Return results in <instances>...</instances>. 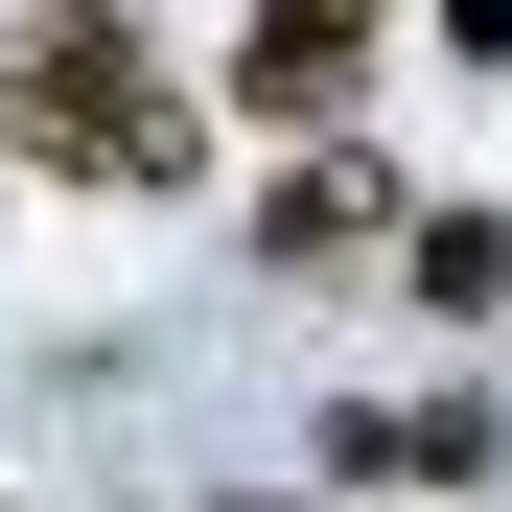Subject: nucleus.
Returning a JSON list of instances; mask_svg holds the SVG:
<instances>
[{"mask_svg":"<svg viewBox=\"0 0 512 512\" xmlns=\"http://www.w3.org/2000/svg\"><path fill=\"white\" fill-rule=\"evenodd\" d=\"M0 140H24V163H70V187H210V94H187L140 24H24Z\"/></svg>","mask_w":512,"mask_h":512,"instance_id":"1","label":"nucleus"},{"mask_svg":"<svg viewBox=\"0 0 512 512\" xmlns=\"http://www.w3.org/2000/svg\"><path fill=\"white\" fill-rule=\"evenodd\" d=\"M350 70H373V24H350V0H303V24H256V47H233V94H256V117H326Z\"/></svg>","mask_w":512,"mask_h":512,"instance_id":"2","label":"nucleus"},{"mask_svg":"<svg viewBox=\"0 0 512 512\" xmlns=\"http://www.w3.org/2000/svg\"><path fill=\"white\" fill-rule=\"evenodd\" d=\"M326 443H350V466H419V489H466V466H489V396H350Z\"/></svg>","mask_w":512,"mask_h":512,"instance_id":"3","label":"nucleus"},{"mask_svg":"<svg viewBox=\"0 0 512 512\" xmlns=\"http://www.w3.org/2000/svg\"><path fill=\"white\" fill-rule=\"evenodd\" d=\"M396 187H373V163H280V187H256V233H280V256H350Z\"/></svg>","mask_w":512,"mask_h":512,"instance_id":"4","label":"nucleus"}]
</instances>
